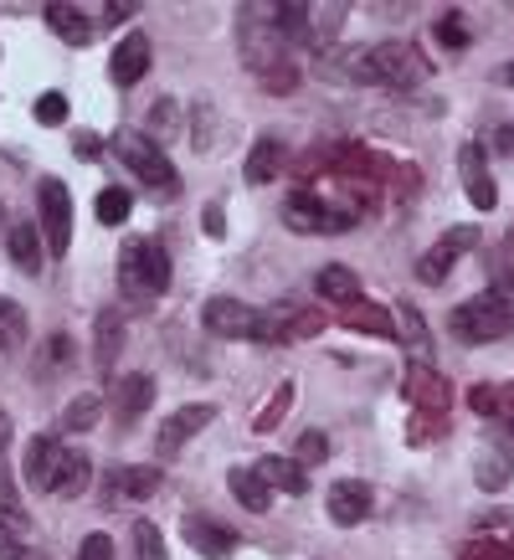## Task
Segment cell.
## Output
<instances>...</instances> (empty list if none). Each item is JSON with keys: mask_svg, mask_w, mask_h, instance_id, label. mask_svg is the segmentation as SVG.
<instances>
[{"mask_svg": "<svg viewBox=\"0 0 514 560\" xmlns=\"http://www.w3.org/2000/svg\"><path fill=\"white\" fill-rule=\"evenodd\" d=\"M114 154L144 180L150 196H160V201H175V196H180V175H175V165L165 160V150H160L154 139L135 135V129H119V135H114Z\"/></svg>", "mask_w": 514, "mask_h": 560, "instance_id": "cell-3", "label": "cell"}, {"mask_svg": "<svg viewBox=\"0 0 514 560\" xmlns=\"http://www.w3.org/2000/svg\"><path fill=\"white\" fill-rule=\"evenodd\" d=\"M242 57H247V68L262 78L268 68H278L283 62V32H278L273 21L262 26V21H242Z\"/></svg>", "mask_w": 514, "mask_h": 560, "instance_id": "cell-10", "label": "cell"}, {"mask_svg": "<svg viewBox=\"0 0 514 560\" xmlns=\"http://www.w3.org/2000/svg\"><path fill=\"white\" fill-rule=\"evenodd\" d=\"M226 489H232V499H237L242 510H253V514H268V504H273V493L257 478V468H232V474H226Z\"/></svg>", "mask_w": 514, "mask_h": 560, "instance_id": "cell-25", "label": "cell"}, {"mask_svg": "<svg viewBox=\"0 0 514 560\" xmlns=\"http://www.w3.org/2000/svg\"><path fill=\"white\" fill-rule=\"evenodd\" d=\"M474 478H479V489L499 493V489H510V453H499V447H489V453H479V468H474Z\"/></svg>", "mask_w": 514, "mask_h": 560, "instance_id": "cell-29", "label": "cell"}, {"mask_svg": "<svg viewBox=\"0 0 514 560\" xmlns=\"http://www.w3.org/2000/svg\"><path fill=\"white\" fill-rule=\"evenodd\" d=\"M494 417H499V422H510V427H514V381H504V386H499V407H494Z\"/></svg>", "mask_w": 514, "mask_h": 560, "instance_id": "cell-47", "label": "cell"}, {"mask_svg": "<svg viewBox=\"0 0 514 560\" xmlns=\"http://www.w3.org/2000/svg\"><path fill=\"white\" fill-rule=\"evenodd\" d=\"M144 72H150V36H144V32H129V36L119 42V47H114L108 78H114L119 88H135L139 78H144Z\"/></svg>", "mask_w": 514, "mask_h": 560, "instance_id": "cell-14", "label": "cell"}, {"mask_svg": "<svg viewBox=\"0 0 514 560\" xmlns=\"http://www.w3.org/2000/svg\"><path fill=\"white\" fill-rule=\"evenodd\" d=\"M458 175H463L468 201L479 206V211H494V206H499V190H494V175H489V165H483V144H463V150H458Z\"/></svg>", "mask_w": 514, "mask_h": 560, "instance_id": "cell-12", "label": "cell"}, {"mask_svg": "<svg viewBox=\"0 0 514 560\" xmlns=\"http://www.w3.org/2000/svg\"><path fill=\"white\" fill-rule=\"evenodd\" d=\"M206 237H222V232H226V221H222V206H206Z\"/></svg>", "mask_w": 514, "mask_h": 560, "instance_id": "cell-48", "label": "cell"}, {"mask_svg": "<svg viewBox=\"0 0 514 560\" xmlns=\"http://www.w3.org/2000/svg\"><path fill=\"white\" fill-rule=\"evenodd\" d=\"M47 26L62 36L68 47H87V42H93V21H87L78 5H62V0H51L47 5Z\"/></svg>", "mask_w": 514, "mask_h": 560, "instance_id": "cell-21", "label": "cell"}, {"mask_svg": "<svg viewBox=\"0 0 514 560\" xmlns=\"http://www.w3.org/2000/svg\"><path fill=\"white\" fill-rule=\"evenodd\" d=\"M78 154H83V160H93V154H98V135H78Z\"/></svg>", "mask_w": 514, "mask_h": 560, "instance_id": "cell-49", "label": "cell"}, {"mask_svg": "<svg viewBox=\"0 0 514 560\" xmlns=\"http://www.w3.org/2000/svg\"><path fill=\"white\" fill-rule=\"evenodd\" d=\"M0 237H5V206H0Z\"/></svg>", "mask_w": 514, "mask_h": 560, "instance_id": "cell-53", "label": "cell"}, {"mask_svg": "<svg viewBox=\"0 0 514 560\" xmlns=\"http://www.w3.org/2000/svg\"><path fill=\"white\" fill-rule=\"evenodd\" d=\"M489 272H494V293L514 299V247H494L489 253Z\"/></svg>", "mask_w": 514, "mask_h": 560, "instance_id": "cell-36", "label": "cell"}, {"mask_svg": "<svg viewBox=\"0 0 514 560\" xmlns=\"http://www.w3.org/2000/svg\"><path fill=\"white\" fill-rule=\"evenodd\" d=\"M0 556L5 560H26L32 550H26V525H5L0 520Z\"/></svg>", "mask_w": 514, "mask_h": 560, "instance_id": "cell-39", "label": "cell"}, {"mask_svg": "<svg viewBox=\"0 0 514 560\" xmlns=\"http://www.w3.org/2000/svg\"><path fill=\"white\" fill-rule=\"evenodd\" d=\"M87 478H93V463H87V453H62V463H57V474H51V489L57 499H78V493L87 489Z\"/></svg>", "mask_w": 514, "mask_h": 560, "instance_id": "cell-24", "label": "cell"}, {"mask_svg": "<svg viewBox=\"0 0 514 560\" xmlns=\"http://www.w3.org/2000/svg\"><path fill=\"white\" fill-rule=\"evenodd\" d=\"M62 453H68V447L57 438H32L26 442V458H21V478H26L32 489H51V474H57Z\"/></svg>", "mask_w": 514, "mask_h": 560, "instance_id": "cell-16", "label": "cell"}, {"mask_svg": "<svg viewBox=\"0 0 514 560\" xmlns=\"http://www.w3.org/2000/svg\"><path fill=\"white\" fill-rule=\"evenodd\" d=\"M5 442H11V417H5V407H0V453H5Z\"/></svg>", "mask_w": 514, "mask_h": 560, "instance_id": "cell-51", "label": "cell"}, {"mask_svg": "<svg viewBox=\"0 0 514 560\" xmlns=\"http://www.w3.org/2000/svg\"><path fill=\"white\" fill-rule=\"evenodd\" d=\"M314 289H319V299H329V304H355V299H360V278L344 268V262H329V268H319Z\"/></svg>", "mask_w": 514, "mask_h": 560, "instance_id": "cell-26", "label": "cell"}, {"mask_svg": "<svg viewBox=\"0 0 514 560\" xmlns=\"http://www.w3.org/2000/svg\"><path fill=\"white\" fill-rule=\"evenodd\" d=\"M293 83H299V72H293L289 62H278V68L262 72V88H268V93H289Z\"/></svg>", "mask_w": 514, "mask_h": 560, "instance_id": "cell-43", "label": "cell"}, {"mask_svg": "<svg viewBox=\"0 0 514 560\" xmlns=\"http://www.w3.org/2000/svg\"><path fill=\"white\" fill-rule=\"evenodd\" d=\"M437 422H443V417H428V411H417V417H411V442H432L437 432H447V427H437Z\"/></svg>", "mask_w": 514, "mask_h": 560, "instance_id": "cell-45", "label": "cell"}, {"mask_svg": "<svg viewBox=\"0 0 514 560\" xmlns=\"http://www.w3.org/2000/svg\"><path fill=\"white\" fill-rule=\"evenodd\" d=\"M468 407L479 411V417H494V407H499V386H489V381H479V386L468 390Z\"/></svg>", "mask_w": 514, "mask_h": 560, "instance_id": "cell-42", "label": "cell"}, {"mask_svg": "<svg viewBox=\"0 0 514 560\" xmlns=\"http://www.w3.org/2000/svg\"><path fill=\"white\" fill-rule=\"evenodd\" d=\"M211 422H217V407H211V401H190V407L171 411V417L160 422V432H154V453L171 458V453H180V447H186L196 432H206Z\"/></svg>", "mask_w": 514, "mask_h": 560, "instance_id": "cell-7", "label": "cell"}, {"mask_svg": "<svg viewBox=\"0 0 514 560\" xmlns=\"http://www.w3.org/2000/svg\"><path fill=\"white\" fill-rule=\"evenodd\" d=\"M314 335H325V314L319 308H304L289 324L278 319V345H299V340H314Z\"/></svg>", "mask_w": 514, "mask_h": 560, "instance_id": "cell-31", "label": "cell"}, {"mask_svg": "<svg viewBox=\"0 0 514 560\" xmlns=\"http://www.w3.org/2000/svg\"><path fill=\"white\" fill-rule=\"evenodd\" d=\"M180 535H186L206 560L237 556V535H232L226 525H217V520H206V514H186V520H180Z\"/></svg>", "mask_w": 514, "mask_h": 560, "instance_id": "cell-13", "label": "cell"}, {"mask_svg": "<svg viewBox=\"0 0 514 560\" xmlns=\"http://www.w3.org/2000/svg\"><path fill=\"white\" fill-rule=\"evenodd\" d=\"M499 150L514 160V124H504V129H499Z\"/></svg>", "mask_w": 514, "mask_h": 560, "instance_id": "cell-50", "label": "cell"}, {"mask_svg": "<svg viewBox=\"0 0 514 560\" xmlns=\"http://www.w3.org/2000/svg\"><path fill=\"white\" fill-rule=\"evenodd\" d=\"M135 11H139L135 0H108V5H103V21H108V26H119V21H129Z\"/></svg>", "mask_w": 514, "mask_h": 560, "instance_id": "cell-46", "label": "cell"}, {"mask_svg": "<svg viewBox=\"0 0 514 560\" xmlns=\"http://www.w3.org/2000/svg\"><path fill=\"white\" fill-rule=\"evenodd\" d=\"M160 468H144V463H135V468H119V474L108 478V499L114 493H124V499H150L154 489H160Z\"/></svg>", "mask_w": 514, "mask_h": 560, "instance_id": "cell-27", "label": "cell"}, {"mask_svg": "<svg viewBox=\"0 0 514 560\" xmlns=\"http://www.w3.org/2000/svg\"><path fill=\"white\" fill-rule=\"evenodd\" d=\"M119 350H124V319L114 314V308H103L98 319H93V360H98V371H103V375L114 371Z\"/></svg>", "mask_w": 514, "mask_h": 560, "instance_id": "cell-18", "label": "cell"}, {"mask_svg": "<svg viewBox=\"0 0 514 560\" xmlns=\"http://www.w3.org/2000/svg\"><path fill=\"white\" fill-rule=\"evenodd\" d=\"M201 319L211 335H222V340H257V345H278V319L273 314H262L253 304H237V299H211L201 308Z\"/></svg>", "mask_w": 514, "mask_h": 560, "instance_id": "cell-4", "label": "cell"}, {"mask_svg": "<svg viewBox=\"0 0 514 560\" xmlns=\"http://www.w3.org/2000/svg\"><path fill=\"white\" fill-rule=\"evenodd\" d=\"M62 119H68V98H62V93H42V98H36V124L57 129Z\"/></svg>", "mask_w": 514, "mask_h": 560, "instance_id": "cell-40", "label": "cell"}, {"mask_svg": "<svg viewBox=\"0 0 514 560\" xmlns=\"http://www.w3.org/2000/svg\"><path fill=\"white\" fill-rule=\"evenodd\" d=\"M36 206H42V232H47V253L68 257L72 253V190L62 180H42L36 186Z\"/></svg>", "mask_w": 514, "mask_h": 560, "instance_id": "cell-5", "label": "cell"}, {"mask_svg": "<svg viewBox=\"0 0 514 560\" xmlns=\"http://www.w3.org/2000/svg\"><path fill=\"white\" fill-rule=\"evenodd\" d=\"M340 324H344V329H355V335H381V340H392V335H396L392 308L371 304V299H355V304H344Z\"/></svg>", "mask_w": 514, "mask_h": 560, "instance_id": "cell-17", "label": "cell"}, {"mask_svg": "<svg viewBox=\"0 0 514 560\" xmlns=\"http://www.w3.org/2000/svg\"><path fill=\"white\" fill-rule=\"evenodd\" d=\"M458 560H514V540H463L458 545Z\"/></svg>", "mask_w": 514, "mask_h": 560, "instance_id": "cell-34", "label": "cell"}, {"mask_svg": "<svg viewBox=\"0 0 514 560\" xmlns=\"http://www.w3.org/2000/svg\"><path fill=\"white\" fill-rule=\"evenodd\" d=\"M499 83L514 88V62H504V68H499Z\"/></svg>", "mask_w": 514, "mask_h": 560, "instance_id": "cell-52", "label": "cell"}, {"mask_svg": "<svg viewBox=\"0 0 514 560\" xmlns=\"http://www.w3.org/2000/svg\"><path fill=\"white\" fill-rule=\"evenodd\" d=\"M437 42H443V47H468V26H463V11H443V21H437Z\"/></svg>", "mask_w": 514, "mask_h": 560, "instance_id": "cell-41", "label": "cell"}, {"mask_svg": "<svg viewBox=\"0 0 514 560\" xmlns=\"http://www.w3.org/2000/svg\"><path fill=\"white\" fill-rule=\"evenodd\" d=\"M392 319H396V335H407V340L417 345V350H428V345H432L428 324H422V314H417L411 304H401V314H392Z\"/></svg>", "mask_w": 514, "mask_h": 560, "instance_id": "cell-37", "label": "cell"}, {"mask_svg": "<svg viewBox=\"0 0 514 560\" xmlns=\"http://www.w3.org/2000/svg\"><path fill=\"white\" fill-rule=\"evenodd\" d=\"M325 458H329V438H325V432H304V438H299V458H293V463L308 474V468H319Z\"/></svg>", "mask_w": 514, "mask_h": 560, "instance_id": "cell-38", "label": "cell"}, {"mask_svg": "<svg viewBox=\"0 0 514 560\" xmlns=\"http://www.w3.org/2000/svg\"><path fill=\"white\" fill-rule=\"evenodd\" d=\"M407 396L417 401V411H428V417H447V407H453V386H447L443 371H432V365H411L407 371Z\"/></svg>", "mask_w": 514, "mask_h": 560, "instance_id": "cell-11", "label": "cell"}, {"mask_svg": "<svg viewBox=\"0 0 514 560\" xmlns=\"http://www.w3.org/2000/svg\"><path fill=\"white\" fill-rule=\"evenodd\" d=\"M325 211L329 206L319 196H308V190H293L289 201H283V221H289V232H325Z\"/></svg>", "mask_w": 514, "mask_h": 560, "instance_id": "cell-20", "label": "cell"}, {"mask_svg": "<svg viewBox=\"0 0 514 560\" xmlns=\"http://www.w3.org/2000/svg\"><path fill=\"white\" fill-rule=\"evenodd\" d=\"M135 550H139V560H171V550H165V535H160L150 520H135Z\"/></svg>", "mask_w": 514, "mask_h": 560, "instance_id": "cell-35", "label": "cell"}, {"mask_svg": "<svg viewBox=\"0 0 514 560\" xmlns=\"http://www.w3.org/2000/svg\"><path fill=\"white\" fill-rule=\"evenodd\" d=\"M479 242H483L479 226H453V232H447L437 247H428V253H422V262H417V278H422V283H443L447 272H453V262H458L463 253H474Z\"/></svg>", "mask_w": 514, "mask_h": 560, "instance_id": "cell-8", "label": "cell"}, {"mask_svg": "<svg viewBox=\"0 0 514 560\" xmlns=\"http://www.w3.org/2000/svg\"><path fill=\"white\" fill-rule=\"evenodd\" d=\"M371 72H376V83H392V88H411L428 78V57L417 47H407V42H381V47H371Z\"/></svg>", "mask_w": 514, "mask_h": 560, "instance_id": "cell-6", "label": "cell"}, {"mask_svg": "<svg viewBox=\"0 0 514 560\" xmlns=\"http://www.w3.org/2000/svg\"><path fill=\"white\" fill-rule=\"evenodd\" d=\"M5 242H11V262H16L21 272H42V268H47V253H42V237H36L32 221H16V226L5 232Z\"/></svg>", "mask_w": 514, "mask_h": 560, "instance_id": "cell-23", "label": "cell"}, {"mask_svg": "<svg viewBox=\"0 0 514 560\" xmlns=\"http://www.w3.org/2000/svg\"><path fill=\"white\" fill-rule=\"evenodd\" d=\"M129 211H135V196H129L124 186L98 190V221H103V226H119V221H129Z\"/></svg>", "mask_w": 514, "mask_h": 560, "instance_id": "cell-32", "label": "cell"}, {"mask_svg": "<svg viewBox=\"0 0 514 560\" xmlns=\"http://www.w3.org/2000/svg\"><path fill=\"white\" fill-rule=\"evenodd\" d=\"M98 417H103V396H98V390H83V396H72V401H68L62 427H68V432H93V427H98Z\"/></svg>", "mask_w": 514, "mask_h": 560, "instance_id": "cell-28", "label": "cell"}, {"mask_svg": "<svg viewBox=\"0 0 514 560\" xmlns=\"http://www.w3.org/2000/svg\"><path fill=\"white\" fill-rule=\"evenodd\" d=\"M253 468H257V478L268 483V493L278 489V493H293V499L308 493V474L293 458H262V463H253Z\"/></svg>", "mask_w": 514, "mask_h": 560, "instance_id": "cell-19", "label": "cell"}, {"mask_svg": "<svg viewBox=\"0 0 514 560\" xmlns=\"http://www.w3.org/2000/svg\"><path fill=\"white\" fill-rule=\"evenodd\" d=\"M278 165H283V144H278L273 135H262L253 144V154H247V165H242V180H247V186H268L278 175Z\"/></svg>", "mask_w": 514, "mask_h": 560, "instance_id": "cell-22", "label": "cell"}, {"mask_svg": "<svg viewBox=\"0 0 514 560\" xmlns=\"http://www.w3.org/2000/svg\"><path fill=\"white\" fill-rule=\"evenodd\" d=\"M78 560H114V540H108V535H87V540L78 545Z\"/></svg>", "mask_w": 514, "mask_h": 560, "instance_id": "cell-44", "label": "cell"}, {"mask_svg": "<svg viewBox=\"0 0 514 560\" xmlns=\"http://www.w3.org/2000/svg\"><path fill=\"white\" fill-rule=\"evenodd\" d=\"M371 504H376V493H371V483H360V478H340L325 499L329 520H335L340 529L365 525V520H371Z\"/></svg>", "mask_w": 514, "mask_h": 560, "instance_id": "cell-9", "label": "cell"}, {"mask_svg": "<svg viewBox=\"0 0 514 560\" xmlns=\"http://www.w3.org/2000/svg\"><path fill=\"white\" fill-rule=\"evenodd\" d=\"M119 289L129 304H154L171 289V253L150 237H129L119 253Z\"/></svg>", "mask_w": 514, "mask_h": 560, "instance_id": "cell-1", "label": "cell"}, {"mask_svg": "<svg viewBox=\"0 0 514 560\" xmlns=\"http://www.w3.org/2000/svg\"><path fill=\"white\" fill-rule=\"evenodd\" d=\"M510 247H514V232H510Z\"/></svg>", "mask_w": 514, "mask_h": 560, "instance_id": "cell-54", "label": "cell"}, {"mask_svg": "<svg viewBox=\"0 0 514 560\" xmlns=\"http://www.w3.org/2000/svg\"><path fill=\"white\" fill-rule=\"evenodd\" d=\"M447 329H453L463 345L504 340V335H514V299H504V293H494V289L479 293V299H468V304H458L447 314Z\"/></svg>", "mask_w": 514, "mask_h": 560, "instance_id": "cell-2", "label": "cell"}, {"mask_svg": "<svg viewBox=\"0 0 514 560\" xmlns=\"http://www.w3.org/2000/svg\"><path fill=\"white\" fill-rule=\"evenodd\" d=\"M16 345H26V308L16 299H0V355H11Z\"/></svg>", "mask_w": 514, "mask_h": 560, "instance_id": "cell-30", "label": "cell"}, {"mask_svg": "<svg viewBox=\"0 0 514 560\" xmlns=\"http://www.w3.org/2000/svg\"><path fill=\"white\" fill-rule=\"evenodd\" d=\"M289 407H293V381H283V386L268 396V407L253 417V432H273V427L283 422V411H289Z\"/></svg>", "mask_w": 514, "mask_h": 560, "instance_id": "cell-33", "label": "cell"}, {"mask_svg": "<svg viewBox=\"0 0 514 560\" xmlns=\"http://www.w3.org/2000/svg\"><path fill=\"white\" fill-rule=\"evenodd\" d=\"M154 407V381L150 375H124L119 386H114V422L119 427H135L144 411Z\"/></svg>", "mask_w": 514, "mask_h": 560, "instance_id": "cell-15", "label": "cell"}]
</instances>
